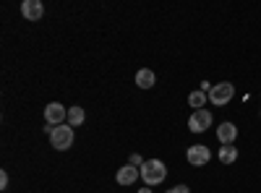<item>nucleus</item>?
I'll return each mask as SVG.
<instances>
[{"label": "nucleus", "instance_id": "obj_11", "mask_svg": "<svg viewBox=\"0 0 261 193\" xmlns=\"http://www.w3.org/2000/svg\"><path fill=\"white\" fill-rule=\"evenodd\" d=\"M209 102V94L201 92V89H196L188 94V104H191V110H204V104Z\"/></svg>", "mask_w": 261, "mask_h": 193}, {"label": "nucleus", "instance_id": "obj_7", "mask_svg": "<svg viewBox=\"0 0 261 193\" xmlns=\"http://www.w3.org/2000/svg\"><path fill=\"white\" fill-rule=\"evenodd\" d=\"M235 139H238V125H235V123L225 120V123H220V125H217V141H220L222 146H227V144H235Z\"/></svg>", "mask_w": 261, "mask_h": 193}, {"label": "nucleus", "instance_id": "obj_6", "mask_svg": "<svg viewBox=\"0 0 261 193\" xmlns=\"http://www.w3.org/2000/svg\"><path fill=\"white\" fill-rule=\"evenodd\" d=\"M45 120H47V125L58 128V125H63V123H68V110H65L60 102H50V104L45 107Z\"/></svg>", "mask_w": 261, "mask_h": 193}, {"label": "nucleus", "instance_id": "obj_3", "mask_svg": "<svg viewBox=\"0 0 261 193\" xmlns=\"http://www.w3.org/2000/svg\"><path fill=\"white\" fill-rule=\"evenodd\" d=\"M50 144L58 149V152H65V149H71V146H73V128H71L68 123L58 125L55 131H53V136H50Z\"/></svg>", "mask_w": 261, "mask_h": 193}, {"label": "nucleus", "instance_id": "obj_8", "mask_svg": "<svg viewBox=\"0 0 261 193\" xmlns=\"http://www.w3.org/2000/svg\"><path fill=\"white\" fill-rule=\"evenodd\" d=\"M21 13H24L27 21H39L45 16V6H42V0H24L21 3Z\"/></svg>", "mask_w": 261, "mask_h": 193}, {"label": "nucleus", "instance_id": "obj_5", "mask_svg": "<svg viewBox=\"0 0 261 193\" xmlns=\"http://www.w3.org/2000/svg\"><path fill=\"white\" fill-rule=\"evenodd\" d=\"M186 159H188L191 167H204V164H209L212 152H209V146H204V144H191L188 152H186Z\"/></svg>", "mask_w": 261, "mask_h": 193}, {"label": "nucleus", "instance_id": "obj_13", "mask_svg": "<svg viewBox=\"0 0 261 193\" xmlns=\"http://www.w3.org/2000/svg\"><path fill=\"white\" fill-rule=\"evenodd\" d=\"M86 120V113L81 110V107L79 104H73V107H68V125L71 128H79L81 123Z\"/></svg>", "mask_w": 261, "mask_h": 193}, {"label": "nucleus", "instance_id": "obj_12", "mask_svg": "<svg viewBox=\"0 0 261 193\" xmlns=\"http://www.w3.org/2000/svg\"><path fill=\"white\" fill-rule=\"evenodd\" d=\"M217 157H220V162H222V164H232V162H238V149H235L232 144L220 146V152H217Z\"/></svg>", "mask_w": 261, "mask_h": 193}, {"label": "nucleus", "instance_id": "obj_16", "mask_svg": "<svg viewBox=\"0 0 261 193\" xmlns=\"http://www.w3.org/2000/svg\"><path fill=\"white\" fill-rule=\"evenodd\" d=\"M8 188V173L3 170V173H0V190H6Z\"/></svg>", "mask_w": 261, "mask_h": 193}, {"label": "nucleus", "instance_id": "obj_17", "mask_svg": "<svg viewBox=\"0 0 261 193\" xmlns=\"http://www.w3.org/2000/svg\"><path fill=\"white\" fill-rule=\"evenodd\" d=\"M136 193H154V190H151V188H139Z\"/></svg>", "mask_w": 261, "mask_h": 193}, {"label": "nucleus", "instance_id": "obj_14", "mask_svg": "<svg viewBox=\"0 0 261 193\" xmlns=\"http://www.w3.org/2000/svg\"><path fill=\"white\" fill-rule=\"evenodd\" d=\"M128 164H134V167H139V170H141V164H144L141 154H130V162H128Z\"/></svg>", "mask_w": 261, "mask_h": 193}, {"label": "nucleus", "instance_id": "obj_9", "mask_svg": "<svg viewBox=\"0 0 261 193\" xmlns=\"http://www.w3.org/2000/svg\"><path fill=\"white\" fill-rule=\"evenodd\" d=\"M139 175H141V170H139V167H134V164H125V167H120V170H118L115 180H118L120 185H134V183L139 180Z\"/></svg>", "mask_w": 261, "mask_h": 193}, {"label": "nucleus", "instance_id": "obj_2", "mask_svg": "<svg viewBox=\"0 0 261 193\" xmlns=\"http://www.w3.org/2000/svg\"><path fill=\"white\" fill-rule=\"evenodd\" d=\"M235 97V84L230 81H220V84H214L212 92H209V104H217V107H225L230 104Z\"/></svg>", "mask_w": 261, "mask_h": 193}, {"label": "nucleus", "instance_id": "obj_1", "mask_svg": "<svg viewBox=\"0 0 261 193\" xmlns=\"http://www.w3.org/2000/svg\"><path fill=\"white\" fill-rule=\"evenodd\" d=\"M167 178V167L162 159H146L141 164V180L146 188H154V185H162Z\"/></svg>", "mask_w": 261, "mask_h": 193}, {"label": "nucleus", "instance_id": "obj_10", "mask_svg": "<svg viewBox=\"0 0 261 193\" xmlns=\"http://www.w3.org/2000/svg\"><path fill=\"white\" fill-rule=\"evenodd\" d=\"M154 84H157V76H154V71L141 68V71L136 73V87H139V89H151Z\"/></svg>", "mask_w": 261, "mask_h": 193}, {"label": "nucleus", "instance_id": "obj_15", "mask_svg": "<svg viewBox=\"0 0 261 193\" xmlns=\"http://www.w3.org/2000/svg\"><path fill=\"white\" fill-rule=\"evenodd\" d=\"M167 193H191L188 185H175V188H167Z\"/></svg>", "mask_w": 261, "mask_h": 193}, {"label": "nucleus", "instance_id": "obj_4", "mask_svg": "<svg viewBox=\"0 0 261 193\" xmlns=\"http://www.w3.org/2000/svg\"><path fill=\"white\" fill-rule=\"evenodd\" d=\"M212 113L206 110V107H204V110H193L191 113V118H188V131L191 133H204V131H209V125H212Z\"/></svg>", "mask_w": 261, "mask_h": 193}, {"label": "nucleus", "instance_id": "obj_18", "mask_svg": "<svg viewBox=\"0 0 261 193\" xmlns=\"http://www.w3.org/2000/svg\"><path fill=\"white\" fill-rule=\"evenodd\" d=\"M258 115H261V113H258Z\"/></svg>", "mask_w": 261, "mask_h": 193}]
</instances>
